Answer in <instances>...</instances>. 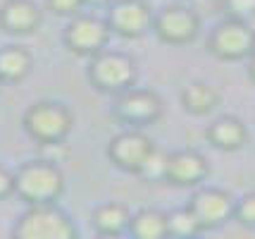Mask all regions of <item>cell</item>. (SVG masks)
I'll use <instances>...</instances> for the list:
<instances>
[{"label":"cell","mask_w":255,"mask_h":239,"mask_svg":"<svg viewBox=\"0 0 255 239\" xmlns=\"http://www.w3.org/2000/svg\"><path fill=\"white\" fill-rule=\"evenodd\" d=\"M205 139L212 148L224 151V153H234L248 144V127L236 115H220L217 120H212L208 125Z\"/></svg>","instance_id":"14"},{"label":"cell","mask_w":255,"mask_h":239,"mask_svg":"<svg viewBox=\"0 0 255 239\" xmlns=\"http://www.w3.org/2000/svg\"><path fill=\"white\" fill-rule=\"evenodd\" d=\"M189 206L205 232V230H217L227 223H232L236 199L220 187H198L189 199Z\"/></svg>","instance_id":"11"},{"label":"cell","mask_w":255,"mask_h":239,"mask_svg":"<svg viewBox=\"0 0 255 239\" xmlns=\"http://www.w3.org/2000/svg\"><path fill=\"white\" fill-rule=\"evenodd\" d=\"M227 17L234 19H244V22L253 24L255 19V0H222Z\"/></svg>","instance_id":"22"},{"label":"cell","mask_w":255,"mask_h":239,"mask_svg":"<svg viewBox=\"0 0 255 239\" xmlns=\"http://www.w3.org/2000/svg\"><path fill=\"white\" fill-rule=\"evenodd\" d=\"M165 113V103L160 98V93L153 89H141V86H131L127 91L117 93L115 103H112V115L115 120H120L127 127H145L155 125Z\"/></svg>","instance_id":"6"},{"label":"cell","mask_w":255,"mask_h":239,"mask_svg":"<svg viewBox=\"0 0 255 239\" xmlns=\"http://www.w3.org/2000/svg\"><path fill=\"white\" fill-rule=\"evenodd\" d=\"M167 223H169V237H179V239H189L196 237L203 232L196 213L191 211V206H181L167 213Z\"/></svg>","instance_id":"19"},{"label":"cell","mask_w":255,"mask_h":239,"mask_svg":"<svg viewBox=\"0 0 255 239\" xmlns=\"http://www.w3.org/2000/svg\"><path fill=\"white\" fill-rule=\"evenodd\" d=\"M65 46L69 53L79 57H93L105 50L112 38V29L108 19H100L96 14H77L65 26Z\"/></svg>","instance_id":"7"},{"label":"cell","mask_w":255,"mask_h":239,"mask_svg":"<svg viewBox=\"0 0 255 239\" xmlns=\"http://www.w3.org/2000/svg\"><path fill=\"white\" fill-rule=\"evenodd\" d=\"M208 53L222 62H241L255 53V26L244 19L227 17L208 36Z\"/></svg>","instance_id":"5"},{"label":"cell","mask_w":255,"mask_h":239,"mask_svg":"<svg viewBox=\"0 0 255 239\" xmlns=\"http://www.w3.org/2000/svg\"><path fill=\"white\" fill-rule=\"evenodd\" d=\"M153 151H155V141L138 127H127L124 132L115 134L105 148L112 165L129 175H138Z\"/></svg>","instance_id":"9"},{"label":"cell","mask_w":255,"mask_h":239,"mask_svg":"<svg viewBox=\"0 0 255 239\" xmlns=\"http://www.w3.org/2000/svg\"><path fill=\"white\" fill-rule=\"evenodd\" d=\"M12 235L17 239H74L77 228L57 204H36L26 206Z\"/></svg>","instance_id":"4"},{"label":"cell","mask_w":255,"mask_h":239,"mask_svg":"<svg viewBox=\"0 0 255 239\" xmlns=\"http://www.w3.org/2000/svg\"><path fill=\"white\" fill-rule=\"evenodd\" d=\"M43 24V10L33 0H5L0 5V29L10 36H31Z\"/></svg>","instance_id":"13"},{"label":"cell","mask_w":255,"mask_h":239,"mask_svg":"<svg viewBox=\"0 0 255 239\" xmlns=\"http://www.w3.org/2000/svg\"><path fill=\"white\" fill-rule=\"evenodd\" d=\"M167 160H169V153L160 151L155 146V151L148 156V160L143 163L141 172L136 177H141L143 182H150V184H157V182H167Z\"/></svg>","instance_id":"20"},{"label":"cell","mask_w":255,"mask_h":239,"mask_svg":"<svg viewBox=\"0 0 255 239\" xmlns=\"http://www.w3.org/2000/svg\"><path fill=\"white\" fill-rule=\"evenodd\" d=\"M248 79L255 84V53L248 57Z\"/></svg>","instance_id":"26"},{"label":"cell","mask_w":255,"mask_h":239,"mask_svg":"<svg viewBox=\"0 0 255 239\" xmlns=\"http://www.w3.org/2000/svg\"><path fill=\"white\" fill-rule=\"evenodd\" d=\"M33 55L24 46L10 43L0 48V79L2 84H19L31 74Z\"/></svg>","instance_id":"17"},{"label":"cell","mask_w":255,"mask_h":239,"mask_svg":"<svg viewBox=\"0 0 255 239\" xmlns=\"http://www.w3.org/2000/svg\"><path fill=\"white\" fill-rule=\"evenodd\" d=\"M234 220H236L241 228L255 230V192H248V194H244L241 199H236Z\"/></svg>","instance_id":"21"},{"label":"cell","mask_w":255,"mask_h":239,"mask_svg":"<svg viewBox=\"0 0 255 239\" xmlns=\"http://www.w3.org/2000/svg\"><path fill=\"white\" fill-rule=\"evenodd\" d=\"M174 2H186V0H174Z\"/></svg>","instance_id":"27"},{"label":"cell","mask_w":255,"mask_h":239,"mask_svg":"<svg viewBox=\"0 0 255 239\" xmlns=\"http://www.w3.org/2000/svg\"><path fill=\"white\" fill-rule=\"evenodd\" d=\"M14 194L26 206L57 204L65 194V172L55 160H26L14 170Z\"/></svg>","instance_id":"1"},{"label":"cell","mask_w":255,"mask_h":239,"mask_svg":"<svg viewBox=\"0 0 255 239\" xmlns=\"http://www.w3.org/2000/svg\"><path fill=\"white\" fill-rule=\"evenodd\" d=\"M0 86H2V79H0Z\"/></svg>","instance_id":"28"},{"label":"cell","mask_w":255,"mask_h":239,"mask_svg":"<svg viewBox=\"0 0 255 239\" xmlns=\"http://www.w3.org/2000/svg\"><path fill=\"white\" fill-rule=\"evenodd\" d=\"M91 86L100 93L108 96H117V93L127 91L136 86L138 79V65L129 53L122 50H100L98 55L89 57V69H86Z\"/></svg>","instance_id":"2"},{"label":"cell","mask_w":255,"mask_h":239,"mask_svg":"<svg viewBox=\"0 0 255 239\" xmlns=\"http://www.w3.org/2000/svg\"><path fill=\"white\" fill-rule=\"evenodd\" d=\"M12 194H14V172L0 165V201L10 199Z\"/></svg>","instance_id":"24"},{"label":"cell","mask_w":255,"mask_h":239,"mask_svg":"<svg viewBox=\"0 0 255 239\" xmlns=\"http://www.w3.org/2000/svg\"><path fill=\"white\" fill-rule=\"evenodd\" d=\"M86 5H91V7H110L115 0H84Z\"/></svg>","instance_id":"25"},{"label":"cell","mask_w":255,"mask_h":239,"mask_svg":"<svg viewBox=\"0 0 255 239\" xmlns=\"http://www.w3.org/2000/svg\"><path fill=\"white\" fill-rule=\"evenodd\" d=\"M84 5H86L84 0H45V7L48 10L53 12V14H57V17H67V19L81 14Z\"/></svg>","instance_id":"23"},{"label":"cell","mask_w":255,"mask_h":239,"mask_svg":"<svg viewBox=\"0 0 255 239\" xmlns=\"http://www.w3.org/2000/svg\"><path fill=\"white\" fill-rule=\"evenodd\" d=\"M22 125L38 146L62 144L74 129V113L60 101H38L26 108Z\"/></svg>","instance_id":"3"},{"label":"cell","mask_w":255,"mask_h":239,"mask_svg":"<svg viewBox=\"0 0 255 239\" xmlns=\"http://www.w3.org/2000/svg\"><path fill=\"white\" fill-rule=\"evenodd\" d=\"M179 101L189 115L203 117V115H210L217 110V105L222 103V93L208 81H191L181 89Z\"/></svg>","instance_id":"16"},{"label":"cell","mask_w":255,"mask_h":239,"mask_svg":"<svg viewBox=\"0 0 255 239\" xmlns=\"http://www.w3.org/2000/svg\"><path fill=\"white\" fill-rule=\"evenodd\" d=\"M153 31L167 46H189L200 34V17L186 2H172L155 12Z\"/></svg>","instance_id":"8"},{"label":"cell","mask_w":255,"mask_h":239,"mask_svg":"<svg viewBox=\"0 0 255 239\" xmlns=\"http://www.w3.org/2000/svg\"><path fill=\"white\" fill-rule=\"evenodd\" d=\"M129 235L133 239H165L169 237L167 213L160 208H141L131 216Z\"/></svg>","instance_id":"18"},{"label":"cell","mask_w":255,"mask_h":239,"mask_svg":"<svg viewBox=\"0 0 255 239\" xmlns=\"http://www.w3.org/2000/svg\"><path fill=\"white\" fill-rule=\"evenodd\" d=\"M131 216L133 213L129 211V206L120 204V201H108V204H100L93 208L91 225L98 237H120L124 232H129Z\"/></svg>","instance_id":"15"},{"label":"cell","mask_w":255,"mask_h":239,"mask_svg":"<svg viewBox=\"0 0 255 239\" xmlns=\"http://www.w3.org/2000/svg\"><path fill=\"white\" fill-rule=\"evenodd\" d=\"M108 24L120 38H141L153 29L155 12L148 0H115L108 7Z\"/></svg>","instance_id":"10"},{"label":"cell","mask_w":255,"mask_h":239,"mask_svg":"<svg viewBox=\"0 0 255 239\" xmlns=\"http://www.w3.org/2000/svg\"><path fill=\"white\" fill-rule=\"evenodd\" d=\"M210 175L208 158L196 148H179L167 160V184L172 187H200Z\"/></svg>","instance_id":"12"}]
</instances>
